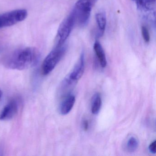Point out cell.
Listing matches in <instances>:
<instances>
[{
  "instance_id": "4fadbf2b",
  "label": "cell",
  "mask_w": 156,
  "mask_h": 156,
  "mask_svg": "<svg viewBox=\"0 0 156 156\" xmlns=\"http://www.w3.org/2000/svg\"><path fill=\"white\" fill-rule=\"evenodd\" d=\"M137 2L141 7L149 9L151 5L155 4L156 0H137Z\"/></svg>"
},
{
  "instance_id": "5b68a950",
  "label": "cell",
  "mask_w": 156,
  "mask_h": 156,
  "mask_svg": "<svg viewBox=\"0 0 156 156\" xmlns=\"http://www.w3.org/2000/svg\"><path fill=\"white\" fill-rule=\"evenodd\" d=\"M76 23L75 19L73 14L71 13L63 20L59 26L57 31V45L64 44L65 42L69 37L73 27Z\"/></svg>"
},
{
  "instance_id": "e0dca14e",
  "label": "cell",
  "mask_w": 156,
  "mask_h": 156,
  "mask_svg": "<svg viewBox=\"0 0 156 156\" xmlns=\"http://www.w3.org/2000/svg\"><path fill=\"white\" fill-rule=\"evenodd\" d=\"M2 91L1 89H0V100L2 98Z\"/></svg>"
},
{
  "instance_id": "277c9868",
  "label": "cell",
  "mask_w": 156,
  "mask_h": 156,
  "mask_svg": "<svg viewBox=\"0 0 156 156\" xmlns=\"http://www.w3.org/2000/svg\"><path fill=\"white\" fill-rule=\"evenodd\" d=\"M28 13L25 9H18L0 14V29L10 27L24 20Z\"/></svg>"
},
{
  "instance_id": "30bf717a",
  "label": "cell",
  "mask_w": 156,
  "mask_h": 156,
  "mask_svg": "<svg viewBox=\"0 0 156 156\" xmlns=\"http://www.w3.org/2000/svg\"><path fill=\"white\" fill-rule=\"evenodd\" d=\"M139 145V142L137 137L131 136L127 139L124 145V148L128 152H135L138 148Z\"/></svg>"
},
{
  "instance_id": "8fae6325",
  "label": "cell",
  "mask_w": 156,
  "mask_h": 156,
  "mask_svg": "<svg viewBox=\"0 0 156 156\" xmlns=\"http://www.w3.org/2000/svg\"><path fill=\"white\" fill-rule=\"evenodd\" d=\"M95 18L99 30V35L102 36L105 32L106 26V16L105 12H101L96 14Z\"/></svg>"
},
{
  "instance_id": "7a4b0ae2",
  "label": "cell",
  "mask_w": 156,
  "mask_h": 156,
  "mask_svg": "<svg viewBox=\"0 0 156 156\" xmlns=\"http://www.w3.org/2000/svg\"><path fill=\"white\" fill-rule=\"evenodd\" d=\"M94 0H79L72 11L75 19L76 23L81 26L88 23L94 5Z\"/></svg>"
},
{
  "instance_id": "52a82bcc",
  "label": "cell",
  "mask_w": 156,
  "mask_h": 156,
  "mask_svg": "<svg viewBox=\"0 0 156 156\" xmlns=\"http://www.w3.org/2000/svg\"><path fill=\"white\" fill-rule=\"evenodd\" d=\"M85 71V56L83 52L81 54L77 63L73 69L68 77L72 81L76 82L80 79L83 74Z\"/></svg>"
},
{
  "instance_id": "9a60e30c",
  "label": "cell",
  "mask_w": 156,
  "mask_h": 156,
  "mask_svg": "<svg viewBox=\"0 0 156 156\" xmlns=\"http://www.w3.org/2000/svg\"><path fill=\"white\" fill-rule=\"evenodd\" d=\"M156 140H155L150 144L149 150L151 153L155 154L156 152Z\"/></svg>"
},
{
  "instance_id": "2e32d148",
  "label": "cell",
  "mask_w": 156,
  "mask_h": 156,
  "mask_svg": "<svg viewBox=\"0 0 156 156\" xmlns=\"http://www.w3.org/2000/svg\"><path fill=\"white\" fill-rule=\"evenodd\" d=\"M88 126H89V124H88V120L87 119L84 120L83 121V127L85 131H87L88 129Z\"/></svg>"
},
{
  "instance_id": "7c38bea8",
  "label": "cell",
  "mask_w": 156,
  "mask_h": 156,
  "mask_svg": "<svg viewBox=\"0 0 156 156\" xmlns=\"http://www.w3.org/2000/svg\"><path fill=\"white\" fill-rule=\"evenodd\" d=\"M102 105V99L101 96L98 93H96L93 96L91 104V111L94 115L99 113Z\"/></svg>"
},
{
  "instance_id": "5bb4252c",
  "label": "cell",
  "mask_w": 156,
  "mask_h": 156,
  "mask_svg": "<svg viewBox=\"0 0 156 156\" xmlns=\"http://www.w3.org/2000/svg\"><path fill=\"white\" fill-rule=\"evenodd\" d=\"M141 33L142 37L145 42L148 43L150 41V36L148 29L145 26H142L141 28Z\"/></svg>"
},
{
  "instance_id": "8992f818",
  "label": "cell",
  "mask_w": 156,
  "mask_h": 156,
  "mask_svg": "<svg viewBox=\"0 0 156 156\" xmlns=\"http://www.w3.org/2000/svg\"><path fill=\"white\" fill-rule=\"evenodd\" d=\"M19 105L17 99H13L10 101L4 106L0 113V120H10L18 113Z\"/></svg>"
},
{
  "instance_id": "3957f363",
  "label": "cell",
  "mask_w": 156,
  "mask_h": 156,
  "mask_svg": "<svg viewBox=\"0 0 156 156\" xmlns=\"http://www.w3.org/2000/svg\"><path fill=\"white\" fill-rule=\"evenodd\" d=\"M66 51V47L64 44L56 45V47L44 59L42 66V73L44 75H47L51 73L55 68L58 63L62 59Z\"/></svg>"
},
{
  "instance_id": "9c48e42d",
  "label": "cell",
  "mask_w": 156,
  "mask_h": 156,
  "mask_svg": "<svg viewBox=\"0 0 156 156\" xmlns=\"http://www.w3.org/2000/svg\"><path fill=\"white\" fill-rule=\"evenodd\" d=\"M94 49L101 67L105 68L106 66L107 63L106 57L102 45L98 41H96L95 42L94 45Z\"/></svg>"
},
{
  "instance_id": "ba28073f",
  "label": "cell",
  "mask_w": 156,
  "mask_h": 156,
  "mask_svg": "<svg viewBox=\"0 0 156 156\" xmlns=\"http://www.w3.org/2000/svg\"><path fill=\"white\" fill-rule=\"evenodd\" d=\"M75 97L73 95H68L62 102L60 107V112L62 115H67L73 108L75 103Z\"/></svg>"
},
{
  "instance_id": "6da1fadb",
  "label": "cell",
  "mask_w": 156,
  "mask_h": 156,
  "mask_svg": "<svg viewBox=\"0 0 156 156\" xmlns=\"http://www.w3.org/2000/svg\"><path fill=\"white\" fill-rule=\"evenodd\" d=\"M40 56V52L36 48H20L7 55L3 64L7 68L21 71L36 66L39 62Z\"/></svg>"
}]
</instances>
